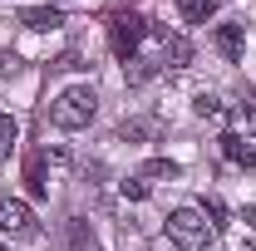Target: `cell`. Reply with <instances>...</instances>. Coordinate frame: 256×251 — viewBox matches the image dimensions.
Listing matches in <instances>:
<instances>
[{
	"label": "cell",
	"instance_id": "obj_1",
	"mask_svg": "<svg viewBox=\"0 0 256 251\" xmlns=\"http://www.w3.org/2000/svg\"><path fill=\"white\" fill-rule=\"evenodd\" d=\"M98 114V94L89 89V84H69L64 94H54V104H50V124L64 128V133H74V128H89Z\"/></svg>",
	"mask_w": 256,
	"mask_h": 251
},
{
	"label": "cell",
	"instance_id": "obj_2",
	"mask_svg": "<svg viewBox=\"0 0 256 251\" xmlns=\"http://www.w3.org/2000/svg\"><path fill=\"white\" fill-rule=\"evenodd\" d=\"M168 236L182 251H207L217 242V226L207 222L202 207H178V212H168Z\"/></svg>",
	"mask_w": 256,
	"mask_h": 251
},
{
	"label": "cell",
	"instance_id": "obj_3",
	"mask_svg": "<svg viewBox=\"0 0 256 251\" xmlns=\"http://www.w3.org/2000/svg\"><path fill=\"white\" fill-rule=\"evenodd\" d=\"M148 40V20L143 15H133V10H118V15H108V44H114V54L118 60H138V44Z\"/></svg>",
	"mask_w": 256,
	"mask_h": 251
},
{
	"label": "cell",
	"instance_id": "obj_4",
	"mask_svg": "<svg viewBox=\"0 0 256 251\" xmlns=\"http://www.w3.org/2000/svg\"><path fill=\"white\" fill-rule=\"evenodd\" d=\"M0 232L15 236V242L40 236V217H34V207H30V202H20V197H0Z\"/></svg>",
	"mask_w": 256,
	"mask_h": 251
},
{
	"label": "cell",
	"instance_id": "obj_5",
	"mask_svg": "<svg viewBox=\"0 0 256 251\" xmlns=\"http://www.w3.org/2000/svg\"><path fill=\"white\" fill-rule=\"evenodd\" d=\"M148 34L158 40V69H188L192 64V44L168 25H148Z\"/></svg>",
	"mask_w": 256,
	"mask_h": 251
},
{
	"label": "cell",
	"instance_id": "obj_6",
	"mask_svg": "<svg viewBox=\"0 0 256 251\" xmlns=\"http://www.w3.org/2000/svg\"><path fill=\"white\" fill-rule=\"evenodd\" d=\"M20 25H25V30H60L64 25V15L60 10H54V5H30V10H20Z\"/></svg>",
	"mask_w": 256,
	"mask_h": 251
},
{
	"label": "cell",
	"instance_id": "obj_7",
	"mask_svg": "<svg viewBox=\"0 0 256 251\" xmlns=\"http://www.w3.org/2000/svg\"><path fill=\"white\" fill-rule=\"evenodd\" d=\"M222 158L236 162V168H256V148L242 138V133H222Z\"/></svg>",
	"mask_w": 256,
	"mask_h": 251
},
{
	"label": "cell",
	"instance_id": "obj_8",
	"mask_svg": "<svg viewBox=\"0 0 256 251\" xmlns=\"http://www.w3.org/2000/svg\"><path fill=\"white\" fill-rule=\"evenodd\" d=\"M217 50H222L226 60H242V50H246V25H217Z\"/></svg>",
	"mask_w": 256,
	"mask_h": 251
},
{
	"label": "cell",
	"instance_id": "obj_9",
	"mask_svg": "<svg viewBox=\"0 0 256 251\" xmlns=\"http://www.w3.org/2000/svg\"><path fill=\"white\" fill-rule=\"evenodd\" d=\"M217 10H222V0H178V15H182L188 25H207Z\"/></svg>",
	"mask_w": 256,
	"mask_h": 251
},
{
	"label": "cell",
	"instance_id": "obj_10",
	"mask_svg": "<svg viewBox=\"0 0 256 251\" xmlns=\"http://www.w3.org/2000/svg\"><path fill=\"white\" fill-rule=\"evenodd\" d=\"M25 188H30V197H50V172H44V153H30V162H25Z\"/></svg>",
	"mask_w": 256,
	"mask_h": 251
},
{
	"label": "cell",
	"instance_id": "obj_11",
	"mask_svg": "<svg viewBox=\"0 0 256 251\" xmlns=\"http://www.w3.org/2000/svg\"><path fill=\"white\" fill-rule=\"evenodd\" d=\"M192 108H197L202 118H212V124H217V118L226 114V108H222V98H217V94H197V98H192Z\"/></svg>",
	"mask_w": 256,
	"mask_h": 251
},
{
	"label": "cell",
	"instance_id": "obj_12",
	"mask_svg": "<svg viewBox=\"0 0 256 251\" xmlns=\"http://www.w3.org/2000/svg\"><path fill=\"white\" fill-rule=\"evenodd\" d=\"M178 172H182L178 162H168V158H153V162H148V168H143L138 178H178Z\"/></svg>",
	"mask_w": 256,
	"mask_h": 251
},
{
	"label": "cell",
	"instance_id": "obj_13",
	"mask_svg": "<svg viewBox=\"0 0 256 251\" xmlns=\"http://www.w3.org/2000/svg\"><path fill=\"white\" fill-rule=\"evenodd\" d=\"M118 192H124V197H133V202H143V197H148V178H124V182H118Z\"/></svg>",
	"mask_w": 256,
	"mask_h": 251
},
{
	"label": "cell",
	"instance_id": "obj_14",
	"mask_svg": "<svg viewBox=\"0 0 256 251\" xmlns=\"http://www.w3.org/2000/svg\"><path fill=\"white\" fill-rule=\"evenodd\" d=\"M15 138H20L15 118H10V114H0V153H10V148H15Z\"/></svg>",
	"mask_w": 256,
	"mask_h": 251
},
{
	"label": "cell",
	"instance_id": "obj_15",
	"mask_svg": "<svg viewBox=\"0 0 256 251\" xmlns=\"http://www.w3.org/2000/svg\"><path fill=\"white\" fill-rule=\"evenodd\" d=\"M202 212H207V222H212L217 232H222V226H226V207H222V202H217V197H212V202H202Z\"/></svg>",
	"mask_w": 256,
	"mask_h": 251
},
{
	"label": "cell",
	"instance_id": "obj_16",
	"mask_svg": "<svg viewBox=\"0 0 256 251\" xmlns=\"http://www.w3.org/2000/svg\"><path fill=\"white\" fill-rule=\"evenodd\" d=\"M242 222H246V226H252V232H256V202H252V207H246V212H242Z\"/></svg>",
	"mask_w": 256,
	"mask_h": 251
},
{
	"label": "cell",
	"instance_id": "obj_17",
	"mask_svg": "<svg viewBox=\"0 0 256 251\" xmlns=\"http://www.w3.org/2000/svg\"><path fill=\"white\" fill-rule=\"evenodd\" d=\"M0 251H5V246H0Z\"/></svg>",
	"mask_w": 256,
	"mask_h": 251
}]
</instances>
